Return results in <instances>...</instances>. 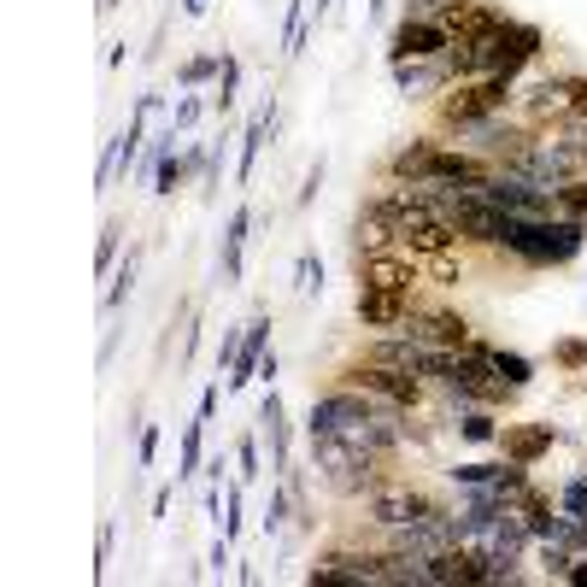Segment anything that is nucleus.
I'll return each instance as SVG.
<instances>
[{"instance_id":"46","label":"nucleus","mask_w":587,"mask_h":587,"mask_svg":"<svg viewBox=\"0 0 587 587\" xmlns=\"http://www.w3.org/2000/svg\"><path fill=\"white\" fill-rule=\"evenodd\" d=\"M365 7H370V12H376V7H382V0H365Z\"/></svg>"},{"instance_id":"42","label":"nucleus","mask_w":587,"mask_h":587,"mask_svg":"<svg viewBox=\"0 0 587 587\" xmlns=\"http://www.w3.org/2000/svg\"><path fill=\"white\" fill-rule=\"evenodd\" d=\"M570 546H576V553L587 558V517H576V528H570Z\"/></svg>"},{"instance_id":"16","label":"nucleus","mask_w":587,"mask_h":587,"mask_svg":"<svg viewBox=\"0 0 587 587\" xmlns=\"http://www.w3.org/2000/svg\"><path fill=\"white\" fill-rule=\"evenodd\" d=\"M418 306V300H406V294H382V289H358V324L365 329H400L406 324V312Z\"/></svg>"},{"instance_id":"9","label":"nucleus","mask_w":587,"mask_h":587,"mask_svg":"<svg viewBox=\"0 0 587 587\" xmlns=\"http://www.w3.org/2000/svg\"><path fill=\"white\" fill-rule=\"evenodd\" d=\"M306 581H347V587L382 581V546H324Z\"/></svg>"},{"instance_id":"39","label":"nucleus","mask_w":587,"mask_h":587,"mask_svg":"<svg viewBox=\"0 0 587 587\" xmlns=\"http://www.w3.org/2000/svg\"><path fill=\"white\" fill-rule=\"evenodd\" d=\"M570 124H587V77H581V71H576V118Z\"/></svg>"},{"instance_id":"7","label":"nucleus","mask_w":587,"mask_h":587,"mask_svg":"<svg viewBox=\"0 0 587 587\" xmlns=\"http://www.w3.org/2000/svg\"><path fill=\"white\" fill-rule=\"evenodd\" d=\"M418 282H423V259H411L406 248L358 253V289H382V294L418 300Z\"/></svg>"},{"instance_id":"30","label":"nucleus","mask_w":587,"mask_h":587,"mask_svg":"<svg viewBox=\"0 0 587 587\" xmlns=\"http://www.w3.org/2000/svg\"><path fill=\"white\" fill-rule=\"evenodd\" d=\"M294 289L300 294H324V259H317L312 248L300 253V264H294Z\"/></svg>"},{"instance_id":"29","label":"nucleus","mask_w":587,"mask_h":587,"mask_svg":"<svg viewBox=\"0 0 587 587\" xmlns=\"http://www.w3.org/2000/svg\"><path fill=\"white\" fill-rule=\"evenodd\" d=\"M558 218H576V223H587V177L558 182Z\"/></svg>"},{"instance_id":"5","label":"nucleus","mask_w":587,"mask_h":587,"mask_svg":"<svg viewBox=\"0 0 587 587\" xmlns=\"http://www.w3.org/2000/svg\"><path fill=\"white\" fill-rule=\"evenodd\" d=\"M365 523H376V528H406V523H423V517H447V500H434L429 488H418V482H382V488H370L365 500Z\"/></svg>"},{"instance_id":"40","label":"nucleus","mask_w":587,"mask_h":587,"mask_svg":"<svg viewBox=\"0 0 587 587\" xmlns=\"http://www.w3.org/2000/svg\"><path fill=\"white\" fill-rule=\"evenodd\" d=\"M218 394H223L218 382H212V388H206V394H200V418H206V423H212V411H218Z\"/></svg>"},{"instance_id":"25","label":"nucleus","mask_w":587,"mask_h":587,"mask_svg":"<svg viewBox=\"0 0 587 587\" xmlns=\"http://www.w3.org/2000/svg\"><path fill=\"white\" fill-rule=\"evenodd\" d=\"M235 94H241V60H235V53H223V71L212 83V112H218V118L235 106Z\"/></svg>"},{"instance_id":"12","label":"nucleus","mask_w":587,"mask_h":587,"mask_svg":"<svg viewBox=\"0 0 587 587\" xmlns=\"http://www.w3.org/2000/svg\"><path fill=\"white\" fill-rule=\"evenodd\" d=\"M259 434L271 441V476H289L294 470V434H289V406H282V394L276 388H264V400H259Z\"/></svg>"},{"instance_id":"20","label":"nucleus","mask_w":587,"mask_h":587,"mask_svg":"<svg viewBox=\"0 0 587 587\" xmlns=\"http://www.w3.org/2000/svg\"><path fill=\"white\" fill-rule=\"evenodd\" d=\"M136 276H141V248H129V259H118V271L106 276L112 289H106V300H101V306H106V312H124V300L136 294Z\"/></svg>"},{"instance_id":"11","label":"nucleus","mask_w":587,"mask_h":587,"mask_svg":"<svg viewBox=\"0 0 587 587\" xmlns=\"http://www.w3.org/2000/svg\"><path fill=\"white\" fill-rule=\"evenodd\" d=\"M488 177H494V165L476 159L470 147H434L423 182H434V188H482Z\"/></svg>"},{"instance_id":"28","label":"nucleus","mask_w":587,"mask_h":587,"mask_svg":"<svg viewBox=\"0 0 587 587\" xmlns=\"http://www.w3.org/2000/svg\"><path fill=\"white\" fill-rule=\"evenodd\" d=\"M259 441H264V434H241V441H235V476H241V482H259V476H264Z\"/></svg>"},{"instance_id":"43","label":"nucleus","mask_w":587,"mask_h":587,"mask_svg":"<svg viewBox=\"0 0 587 587\" xmlns=\"http://www.w3.org/2000/svg\"><path fill=\"white\" fill-rule=\"evenodd\" d=\"M206 7H212V0H182V12H188V18H200Z\"/></svg>"},{"instance_id":"1","label":"nucleus","mask_w":587,"mask_h":587,"mask_svg":"<svg viewBox=\"0 0 587 587\" xmlns=\"http://www.w3.org/2000/svg\"><path fill=\"white\" fill-rule=\"evenodd\" d=\"M581 248H587V223L553 212V218H511V235L500 253H511L528 271H558V264L581 259Z\"/></svg>"},{"instance_id":"13","label":"nucleus","mask_w":587,"mask_h":587,"mask_svg":"<svg viewBox=\"0 0 587 587\" xmlns=\"http://www.w3.org/2000/svg\"><path fill=\"white\" fill-rule=\"evenodd\" d=\"M553 447H558V429H553V423H505V429H500V452H505L511 464H528V470H535Z\"/></svg>"},{"instance_id":"21","label":"nucleus","mask_w":587,"mask_h":587,"mask_svg":"<svg viewBox=\"0 0 587 587\" xmlns=\"http://www.w3.org/2000/svg\"><path fill=\"white\" fill-rule=\"evenodd\" d=\"M459 434H464V441H476V447L500 441V418H494V406H459Z\"/></svg>"},{"instance_id":"4","label":"nucleus","mask_w":587,"mask_h":587,"mask_svg":"<svg viewBox=\"0 0 587 587\" xmlns=\"http://www.w3.org/2000/svg\"><path fill=\"white\" fill-rule=\"evenodd\" d=\"M335 382L370 394V400H382V406H394V411H418V406L429 400V376L400 370V365H376V358H365V353H358L353 365H340Z\"/></svg>"},{"instance_id":"38","label":"nucleus","mask_w":587,"mask_h":587,"mask_svg":"<svg viewBox=\"0 0 587 587\" xmlns=\"http://www.w3.org/2000/svg\"><path fill=\"white\" fill-rule=\"evenodd\" d=\"M235 353H241V329H223V340H218V370H230Z\"/></svg>"},{"instance_id":"17","label":"nucleus","mask_w":587,"mask_h":587,"mask_svg":"<svg viewBox=\"0 0 587 587\" xmlns=\"http://www.w3.org/2000/svg\"><path fill=\"white\" fill-rule=\"evenodd\" d=\"M264 136H276V101H264L248 129H241V165H235V182H253V170H259V154H264Z\"/></svg>"},{"instance_id":"32","label":"nucleus","mask_w":587,"mask_h":587,"mask_svg":"<svg viewBox=\"0 0 587 587\" xmlns=\"http://www.w3.org/2000/svg\"><path fill=\"white\" fill-rule=\"evenodd\" d=\"M206 112H212V101H200V94H182V101H177V112H170V124H177L182 136H188V129H195V124L206 118Z\"/></svg>"},{"instance_id":"33","label":"nucleus","mask_w":587,"mask_h":587,"mask_svg":"<svg viewBox=\"0 0 587 587\" xmlns=\"http://www.w3.org/2000/svg\"><path fill=\"white\" fill-rule=\"evenodd\" d=\"M423 271H429L434 282H464V259H452V253H434V259H423Z\"/></svg>"},{"instance_id":"18","label":"nucleus","mask_w":587,"mask_h":587,"mask_svg":"<svg viewBox=\"0 0 587 587\" xmlns=\"http://www.w3.org/2000/svg\"><path fill=\"white\" fill-rule=\"evenodd\" d=\"M248 230H253V206H235L230 212V223H223V248H218V271H223V282H241V253H248Z\"/></svg>"},{"instance_id":"47","label":"nucleus","mask_w":587,"mask_h":587,"mask_svg":"<svg viewBox=\"0 0 587 587\" xmlns=\"http://www.w3.org/2000/svg\"><path fill=\"white\" fill-rule=\"evenodd\" d=\"M581 476H587V470H581Z\"/></svg>"},{"instance_id":"37","label":"nucleus","mask_w":587,"mask_h":587,"mask_svg":"<svg viewBox=\"0 0 587 587\" xmlns=\"http://www.w3.org/2000/svg\"><path fill=\"white\" fill-rule=\"evenodd\" d=\"M324 177H329V159H317V165L306 170V188H300V206H312V200H317V188H324Z\"/></svg>"},{"instance_id":"34","label":"nucleus","mask_w":587,"mask_h":587,"mask_svg":"<svg viewBox=\"0 0 587 587\" xmlns=\"http://www.w3.org/2000/svg\"><path fill=\"white\" fill-rule=\"evenodd\" d=\"M459 488H482V482H494L500 476V464H459V470H447Z\"/></svg>"},{"instance_id":"8","label":"nucleus","mask_w":587,"mask_h":587,"mask_svg":"<svg viewBox=\"0 0 587 587\" xmlns=\"http://www.w3.org/2000/svg\"><path fill=\"white\" fill-rule=\"evenodd\" d=\"M517 106H523V118L535 124V129L570 124V118H576V71H564V77H541V83L517 88Z\"/></svg>"},{"instance_id":"35","label":"nucleus","mask_w":587,"mask_h":587,"mask_svg":"<svg viewBox=\"0 0 587 587\" xmlns=\"http://www.w3.org/2000/svg\"><path fill=\"white\" fill-rule=\"evenodd\" d=\"M558 505L570 511V517H587V476H576V482H564V494H558Z\"/></svg>"},{"instance_id":"26","label":"nucleus","mask_w":587,"mask_h":587,"mask_svg":"<svg viewBox=\"0 0 587 587\" xmlns=\"http://www.w3.org/2000/svg\"><path fill=\"white\" fill-rule=\"evenodd\" d=\"M306 0H289V18H282V60H294L300 48H306Z\"/></svg>"},{"instance_id":"19","label":"nucleus","mask_w":587,"mask_h":587,"mask_svg":"<svg viewBox=\"0 0 587 587\" xmlns=\"http://www.w3.org/2000/svg\"><path fill=\"white\" fill-rule=\"evenodd\" d=\"M434 147L441 141H429V136H418V141H406V147H394L388 154V182H423L429 177V159H434Z\"/></svg>"},{"instance_id":"41","label":"nucleus","mask_w":587,"mask_h":587,"mask_svg":"<svg viewBox=\"0 0 587 587\" xmlns=\"http://www.w3.org/2000/svg\"><path fill=\"white\" fill-rule=\"evenodd\" d=\"M206 564H212V570L223 576V564H230V541H223V535H218V546H212V558H206Z\"/></svg>"},{"instance_id":"15","label":"nucleus","mask_w":587,"mask_h":587,"mask_svg":"<svg viewBox=\"0 0 587 587\" xmlns=\"http://www.w3.org/2000/svg\"><path fill=\"white\" fill-rule=\"evenodd\" d=\"M546 53V35L535 30V24H523V18H511L505 24V42H500V71L505 77H523L528 65H535Z\"/></svg>"},{"instance_id":"31","label":"nucleus","mask_w":587,"mask_h":587,"mask_svg":"<svg viewBox=\"0 0 587 587\" xmlns=\"http://www.w3.org/2000/svg\"><path fill=\"white\" fill-rule=\"evenodd\" d=\"M553 365H558V370H587V340H581V335L553 340Z\"/></svg>"},{"instance_id":"10","label":"nucleus","mask_w":587,"mask_h":587,"mask_svg":"<svg viewBox=\"0 0 587 587\" xmlns=\"http://www.w3.org/2000/svg\"><path fill=\"white\" fill-rule=\"evenodd\" d=\"M400 335L423 340V347H470L476 340V329L464 324V312H447V306H411Z\"/></svg>"},{"instance_id":"23","label":"nucleus","mask_w":587,"mask_h":587,"mask_svg":"<svg viewBox=\"0 0 587 587\" xmlns=\"http://www.w3.org/2000/svg\"><path fill=\"white\" fill-rule=\"evenodd\" d=\"M200 459H206V418L195 411V423L182 429V452H177V488L200 470Z\"/></svg>"},{"instance_id":"45","label":"nucleus","mask_w":587,"mask_h":587,"mask_svg":"<svg viewBox=\"0 0 587 587\" xmlns=\"http://www.w3.org/2000/svg\"><path fill=\"white\" fill-rule=\"evenodd\" d=\"M112 7H118V0H101V12H112Z\"/></svg>"},{"instance_id":"44","label":"nucleus","mask_w":587,"mask_h":587,"mask_svg":"<svg viewBox=\"0 0 587 587\" xmlns=\"http://www.w3.org/2000/svg\"><path fill=\"white\" fill-rule=\"evenodd\" d=\"M329 7H335V0H317V18H324V12H329Z\"/></svg>"},{"instance_id":"27","label":"nucleus","mask_w":587,"mask_h":587,"mask_svg":"<svg viewBox=\"0 0 587 587\" xmlns=\"http://www.w3.org/2000/svg\"><path fill=\"white\" fill-rule=\"evenodd\" d=\"M218 71H223V53H195V60L177 71V83L182 88H206V83H218Z\"/></svg>"},{"instance_id":"22","label":"nucleus","mask_w":587,"mask_h":587,"mask_svg":"<svg viewBox=\"0 0 587 587\" xmlns=\"http://www.w3.org/2000/svg\"><path fill=\"white\" fill-rule=\"evenodd\" d=\"M124 259V218H106L101 241H94V276H112Z\"/></svg>"},{"instance_id":"3","label":"nucleus","mask_w":587,"mask_h":587,"mask_svg":"<svg viewBox=\"0 0 587 587\" xmlns=\"http://www.w3.org/2000/svg\"><path fill=\"white\" fill-rule=\"evenodd\" d=\"M388 464L394 459L340 441V434H312V470L335 488V494H347V500H365L370 488H382L388 482Z\"/></svg>"},{"instance_id":"24","label":"nucleus","mask_w":587,"mask_h":587,"mask_svg":"<svg viewBox=\"0 0 587 587\" xmlns=\"http://www.w3.org/2000/svg\"><path fill=\"white\" fill-rule=\"evenodd\" d=\"M488 358H494V370H500V376H505V382L517 388V394H523L528 382H535V365H528L523 353H511V347H488Z\"/></svg>"},{"instance_id":"6","label":"nucleus","mask_w":587,"mask_h":587,"mask_svg":"<svg viewBox=\"0 0 587 587\" xmlns=\"http://www.w3.org/2000/svg\"><path fill=\"white\" fill-rule=\"evenodd\" d=\"M447 48H452V30H447V18H418V12H406L400 24H394L388 35V65H406V60H447Z\"/></svg>"},{"instance_id":"14","label":"nucleus","mask_w":587,"mask_h":587,"mask_svg":"<svg viewBox=\"0 0 587 587\" xmlns=\"http://www.w3.org/2000/svg\"><path fill=\"white\" fill-rule=\"evenodd\" d=\"M264 353H271V312H259L248 329H241V353H235V365H230V394H241L248 382H259V365H264Z\"/></svg>"},{"instance_id":"2","label":"nucleus","mask_w":587,"mask_h":587,"mask_svg":"<svg viewBox=\"0 0 587 587\" xmlns=\"http://www.w3.org/2000/svg\"><path fill=\"white\" fill-rule=\"evenodd\" d=\"M517 106V77H470V83H452L441 101H434V129H447V136H464V129H476L488 118H500V112Z\"/></svg>"},{"instance_id":"36","label":"nucleus","mask_w":587,"mask_h":587,"mask_svg":"<svg viewBox=\"0 0 587 587\" xmlns=\"http://www.w3.org/2000/svg\"><path fill=\"white\" fill-rule=\"evenodd\" d=\"M154 459H159V429H154V423H141V447H136V464H141V470H154Z\"/></svg>"}]
</instances>
